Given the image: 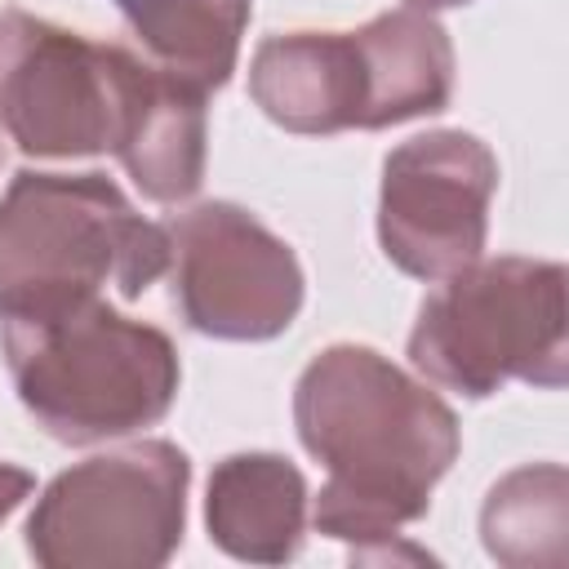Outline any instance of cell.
<instances>
[{"instance_id": "cell-1", "label": "cell", "mask_w": 569, "mask_h": 569, "mask_svg": "<svg viewBox=\"0 0 569 569\" xmlns=\"http://www.w3.org/2000/svg\"><path fill=\"white\" fill-rule=\"evenodd\" d=\"M293 431L325 467L311 525L351 560L391 556L396 529L431 511L462 449L458 413L365 342H333L293 382Z\"/></svg>"}, {"instance_id": "cell-2", "label": "cell", "mask_w": 569, "mask_h": 569, "mask_svg": "<svg viewBox=\"0 0 569 569\" xmlns=\"http://www.w3.org/2000/svg\"><path fill=\"white\" fill-rule=\"evenodd\" d=\"M453 40L427 9H387L356 31H276L249 58V98L284 133L329 138L440 116Z\"/></svg>"}, {"instance_id": "cell-3", "label": "cell", "mask_w": 569, "mask_h": 569, "mask_svg": "<svg viewBox=\"0 0 569 569\" xmlns=\"http://www.w3.org/2000/svg\"><path fill=\"white\" fill-rule=\"evenodd\" d=\"M0 351L18 405L71 449L156 427L182 387L173 338L116 311L102 293L0 320Z\"/></svg>"}, {"instance_id": "cell-4", "label": "cell", "mask_w": 569, "mask_h": 569, "mask_svg": "<svg viewBox=\"0 0 569 569\" xmlns=\"http://www.w3.org/2000/svg\"><path fill=\"white\" fill-rule=\"evenodd\" d=\"M169 271V231L107 173L18 169L0 196V320L58 311L107 284L138 302Z\"/></svg>"}, {"instance_id": "cell-5", "label": "cell", "mask_w": 569, "mask_h": 569, "mask_svg": "<svg viewBox=\"0 0 569 569\" xmlns=\"http://www.w3.org/2000/svg\"><path fill=\"white\" fill-rule=\"evenodd\" d=\"M569 271L551 258H476L445 276L409 329V365L467 400L507 382L556 391L569 382Z\"/></svg>"}, {"instance_id": "cell-6", "label": "cell", "mask_w": 569, "mask_h": 569, "mask_svg": "<svg viewBox=\"0 0 569 569\" xmlns=\"http://www.w3.org/2000/svg\"><path fill=\"white\" fill-rule=\"evenodd\" d=\"M191 458L160 436L58 471L31 516L27 556L44 569H160L187 533Z\"/></svg>"}, {"instance_id": "cell-7", "label": "cell", "mask_w": 569, "mask_h": 569, "mask_svg": "<svg viewBox=\"0 0 569 569\" xmlns=\"http://www.w3.org/2000/svg\"><path fill=\"white\" fill-rule=\"evenodd\" d=\"M133 49L27 9L0 13V129L31 160L116 151Z\"/></svg>"}, {"instance_id": "cell-8", "label": "cell", "mask_w": 569, "mask_h": 569, "mask_svg": "<svg viewBox=\"0 0 569 569\" xmlns=\"http://www.w3.org/2000/svg\"><path fill=\"white\" fill-rule=\"evenodd\" d=\"M169 293L182 325L218 342H271L307 302V276L284 236L236 200H200L164 222Z\"/></svg>"}, {"instance_id": "cell-9", "label": "cell", "mask_w": 569, "mask_h": 569, "mask_svg": "<svg viewBox=\"0 0 569 569\" xmlns=\"http://www.w3.org/2000/svg\"><path fill=\"white\" fill-rule=\"evenodd\" d=\"M498 156L467 129H427L396 142L378 182V244L413 280H445L489 240Z\"/></svg>"}, {"instance_id": "cell-10", "label": "cell", "mask_w": 569, "mask_h": 569, "mask_svg": "<svg viewBox=\"0 0 569 569\" xmlns=\"http://www.w3.org/2000/svg\"><path fill=\"white\" fill-rule=\"evenodd\" d=\"M209 93L160 67L147 53H133L129 89H124V120L116 160L133 178V187L156 204H182L204 182L209 156Z\"/></svg>"}, {"instance_id": "cell-11", "label": "cell", "mask_w": 569, "mask_h": 569, "mask_svg": "<svg viewBox=\"0 0 569 569\" xmlns=\"http://www.w3.org/2000/svg\"><path fill=\"white\" fill-rule=\"evenodd\" d=\"M307 476L271 449L213 462L204 485V529L218 551L249 565H284L307 538Z\"/></svg>"}, {"instance_id": "cell-12", "label": "cell", "mask_w": 569, "mask_h": 569, "mask_svg": "<svg viewBox=\"0 0 569 569\" xmlns=\"http://www.w3.org/2000/svg\"><path fill=\"white\" fill-rule=\"evenodd\" d=\"M116 9L147 58L196 80L204 93L231 80L253 13L249 0H116Z\"/></svg>"}, {"instance_id": "cell-13", "label": "cell", "mask_w": 569, "mask_h": 569, "mask_svg": "<svg viewBox=\"0 0 569 569\" xmlns=\"http://www.w3.org/2000/svg\"><path fill=\"white\" fill-rule=\"evenodd\" d=\"M569 533V476L560 462L507 471L480 507V542L507 569L560 565Z\"/></svg>"}, {"instance_id": "cell-14", "label": "cell", "mask_w": 569, "mask_h": 569, "mask_svg": "<svg viewBox=\"0 0 569 569\" xmlns=\"http://www.w3.org/2000/svg\"><path fill=\"white\" fill-rule=\"evenodd\" d=\"M36 493V476L18 462H0V520H9Z\"/></svg>"}]
</instances>
